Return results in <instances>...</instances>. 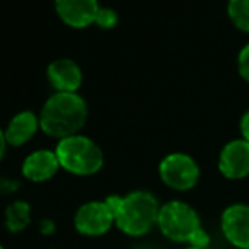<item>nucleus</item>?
Instances as JSON below:
<instances>
[{"mask_svg":"<svg viewBox=\"0 0 249 249\" xmlns=\"http://www.w3.org/2000/svg\"><path fill=\"white\" fill-rule=\"evenodd\" d=\"M186 249H212L210 246H207V248H196V246H188Z\"/></svg>","mask_w":249,"mask_h":249,"instance_id":"nucleus-20","label":"nucleus"},{"mask_svg":"<svg viewBox=\"0 0 249 249\" xmlns=\"http://www.w3.org/2000/svg\"><path fill=\"white\" fill-rule=\"evenodd\" d=\"M239 130H241V135L244 140L249 142V109L242 114L241 121H239Z\"/></svg>","mask_w":249,"mask_h":249,"instance_id":"nucleus-17","label":"nucleus"},{"mask_svg":"<svg viewBox=\"0 0 249 249\" xmlns=\"http://www.w3.org/2000/svg\"><path fill=\"white\" fill-rule=\"evenodd\" d=\"M60 169L62 167H60L58 157L55 150L50 149H39L28 154L21 166L22 176L31 183H45L53 179Z\"/></svg>","mask_w":249,"mask_h":249,"instance_id":"nucleus-10","label":"nucleus"},{"mask_svg":"<svg viewBox=\"0 0 249 249\" xmlns=\"http://www.w3.org/2000/svg\"><path fill=\"white\" fill-rule=\"evenodd\" d=\"M218 171L227 179H244L249 176V142L235 139L225 143L218 154Z\"/></svg>","mask_w":249,"mask_h":249,"instance_id":"nucleus-7","label":"nucleus"},{"mask_svg":"<svg viewBox=\"0 0 249 249\" xmlns=\"http://www.w3.org/2000/svg\"><path fill=\"white\" fill-rule=\"evenodd\" d=\"M41 130L39 126V114L35 111H19L18 114L11 118L9 124L5 126V140L11 147L26 145L29 140L35 139L36 133Z\"/></svg>","mask_w":249,"mask_h":249,"instance_id":"nucleus-12","label":"nucleus"},{"mask_svg":"<svg viewBox=\"0 0 249 249\" xmlns=\"http://www.w3.org/2000/svg\"><path fill=\"white\" fill-rule=\"evenodd\" d=\"M157 227L164 237L173 242H186L196 248L210 246V237L201 227L198 212L181 200H171L160 205Z\"/></svg>","mask_w":249,"mask_h":249,"instance_id":"nucleus-3","label":"nucleus"},{"mask_svg":"<svg viewBox=\"0 0 249 249\" xmlns=\"http://www.w3.org/2000/svg\"><path fill=\"white\" fill-rule=\"evenodd\" d=\"M159 178L174 191H190L198 184L200 166L191 156L183 152L167 154L159 162Z\"/></svg>","mask_w":249,"mask_h":249,"instance_id":"nucleus-5","label":"nucleus"},{"mask_svg":"<svg viewBox=\"0 0 249 249\" xmlns=\"http://www.w3.org/2000/svg\"><path fill=\"white\" fill-rule=\"evenodd\" d=\"M7 147H9V143H7V140H5V133H4V130L0 128V162H2V159H4Z\"/></svg>","mask_w":249,"mask_h":249,"instance_id":"nucleus-19","label":"nucleus"},{"mask_svg":"<svg viewBox=\"0 0 249 249\" xmlns=\"http://www.w3.org/2000/svg\"><path fill=\"white\" fill-rule=\"evenodd\" d=\"M227 14L239 31L249 33V0H229Z\"/></svg>","mask_w":249,"mask_h":249,"instance_id":"nucleus-14","label":"nucleus"},{"mask_svg":"<svg viewBox=\"0 0 249 249\" xmlns=\"http://www.w3.org/2000/svg\"><path fill=\"white\" fill-rule=\"evenodd\" d=\"M220 227L224 237L237 249H249V205L234 203L222 213Z\"/></svg>","mask_w":249,"mask_h":249,"instance_id":"nucleus-9","label":"nucleus"},{"mask_svg":"<svg viewBox=\"0 0 249 249\" xmlns=\"http://www.w3.org/2000/svg\"><path fill=\"white\" fill-rule=\"evenodd\" d=\"M31 224V205L28 201L16 200L5 210V227L12 234H19Z\"/></svg>","mask_w":249,"mask_h":249,"instance_id":"nucleus-13","label":"nucleus"},{"mask_svg":"<svg viewBox=\"0 0 249 249\" xmlns=\"http://www.w3.org/2000/svg\"><path fill=\"white\" fill-rule=\"evenodd\" d=\"M46 79L55 92H79L84 73L77 62L70 58H58L48 65Z\"/></svg>","mask_w":249,"mask_h":249,"instance_id":"nucleus-11","label":"nucleus"},{"mask_svg":"<svg viewBox=\"0 0 249 249\" xmlns=\"http://www.w3.org/2000/svg\"><path fill=\"white\" fill-rule=\"evenodd\" d=\"M39 232L45 235H50L55 232V222L53 220H48V218H45V220H41V224H39Z\"/></svg>","mask_w":249,"mask_h":249,"instance_id":"nucleus-18","label":"nucleus"},{"mask_svg":"<svg viewBox=\"0 0 249 249\" xmlns=\"http://www.w3.org/2000/svg\"><path fill=\"white\" fill-rule=\"evenodd\" d=\"M89 107L79 92H55L39 111V126L45 135L62 140L77 135L87 121Z\"/></svg>","mask_w":249,"mask_h":249,"instance_id":"nucleus-1","label":"nucleus"},{"mask_svg":"<svg viewBox=\"0 0 249 249\" xmlns=\"http://www.w3.org/2000/svg\"><path fill=\"white\" fill-rule=\"evenodd\" d=\"M0 249H5V248H4V246H2V244H0Z\"/></svg>","mask_w":249,"mask_h":249,"instance_id":"nucleus-21","label":"nucleus"},{"mask_svg":"<svg viewBox=\"0 0 249 249\" xmlns=\"http://www.w3.org/2000/svg\"><path fill=\"white\" fill-rule=\"evenodd\" d=\"M118 21H120V18H118V14H116V11H114V9L99 7L94 24H96L97 28H101V29H113V28H116V26H118Z\"/></svg>","mask_w":249,"mask_h":249,"instance_id":"nucleus-15","label":"nucleus"},{"mask_svg":"<svg viewBox=\"0 0 249 249\" xmlns=\"http://www.w3.org/2000/svg\"><path fill=\"white\" fill-rule=\"evenodd\" d=\"M237 70H239V75L249 84V43L246 46H242V50L239 52Z\"/></svg>","mask_w":249,"mask_h":249,"instance_id":"nucleus-16","label":"nucleus"},{"mask_svg":"<svg viewBox=\"0 0 249 249\" xmlns=\"http://www.w3.org/2000/svg\"><path fill=\"white\" fill-rule=\"evenodd\" d=\"M60 21L72 29H86L94 24L99 2L97 0H53Z\"/></svg>","mask_w":249,"mask_h":249,"instance_id":"nucleus-8","label":"nucleus"},{"mask_svg":"<svg viewBox=\"0 0 249 249\" xmlns=\"http://www.w3.org/2000/svg\"><path fill=\"white\" fill-rule=\"evenodd\" d=\"M114 225V213L106 200L87 201L77 208L73 215V227L87 237H99L111 231Z\"/></svg>","mask_w":249,"mask_h":249,"instance_id":"nucleus-6","label":"nucleus"},{"mask_svg":"<svg viewBox=\"0 0 249 249\" xmlns=\"http://www.w3.org/2000/svg\"><path fill=\"white\" fill-rule=\"evenodd\" d=\"M106 203L114 213V227L130 237H142L157 225L160 203L150 191L135 190L124 196L111 195Z\"/></svg>","mask_w":249,"mask_h":249,"instance_id":"nucleus-2","label":"nucleus"},{"mask_svg":"<svg viewBox=\"0 0 249 249\" xmlns=\"http://www.w3.org/2000/svg\"><path fill=\"white\" fill-rule=\"evenodd\" d=\"M60 167L73 176H94L104 166L101 147L87 135H70L58 140L55 147Z\"/></svg>","mask_w":249,"mask_h":249,"instance_id":"nucleus-4","label":"nucleus"}]
</instances>
